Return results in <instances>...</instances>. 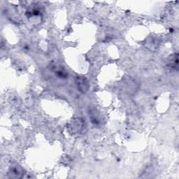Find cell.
Masks as SVG:
<instances>
[{
  "mask_svg": "<svg viewBox=\"0 0 179 179\" xmlns=\"http://www.w3.org/2000/svg\"><path fill=\"white\" fill-rule=\"evenodd\" d=\"M83 127V122L80 119L75 120L72 123H71V129H72L73 132H78L79 129H81Z\"/></svg>",
  "mask_w": 179,
  "mask_h": 179,
  "instance_id": "cell-2",
  "label": "cell"
},
{
  "mask_svg": "<svg viewBox=\"0 0 179 179\" xmlns=\"http://www.w3.org/2000/svg\"><path fill=\"white\" fill-rule=\"evenodd\" d=\"M76 84L77 88L81 93H86L89 89V83L86 77L79 76L76 78Z\"/></svg>",
  "mask_w": 179,
  "mask_h": 179,
  "instance_id": "cell-1",
  "label": "cell"
},
{
  "mask_svg": "<svg viewBox=\"0 0 179 179\" xmlns=\"http://www.w3.org/2000/svg\"><path fill=\"white\" fill-rule=\"evenodd\" d=\"M11 173L13 174V175L15 176V177H21V175H22V171L21 169V167H12L11 169Z\"/></svg>",
  "mask_w": 179,
  "mask_h": 179,
  "instance_id": "cell-3",
  "label": "cell"
}]
</instances>
